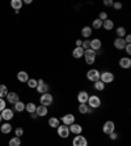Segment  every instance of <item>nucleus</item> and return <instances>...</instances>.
<instances>
[{"mask_svg":"<svg viewBox=\"0 0 131 146\" xmlns=\"http://www.w3.org/2000/svg\"><path fill=\"white\" fill-rule=\"evenodd\" d=\"M84 59H85V64H88V65H92V64L96 63V59H97V52L93 51V50L88 48L84 51Z\"/></svg>","mask_w":131,"mask_h":146,"instance_id":"f257e3e1","label":"nucleus"},{"mask_svg":"<svg viewBox=\"0 0 131 146\" xmlns=\"http://www.w3.org/2000/svg\"><path fill=\"white\" fill-rule=\"evenodd\" d=\"M114 80H116V76H114V73L110 72V70H104V72L100 73V81L104 82L105 85H106V84H113Z\"/></svg>","mask_w":131,"mask_h":146,"instance_id":"f03ea898","label":"nucleus"},{"mask_svg":"<svg viewBox=\"0 0 131 146\" xmlns=\"http://www.w3.org/2000/svg\"><path fill=\"white\" fill-rule=\"evenodd\" d=\"M101 104H102V102H101V98L98 95H89L88 102H87V106L89 108L97 110L98 107H101Z\"/></svg>","mask_w":131,"mask_h":146,"instance_id":"7ed1b4c3","label":"nucleus"},{"mask_svg":"<svg viewBox=\"0 0 131 146\" xmlns=\"http://www.w3.org/2000/svg\"><path fill=\"white\" fill-rule=\"evenodd\" d=\"M40 103L45 107H49L54 103V97L50 93H45V94H41L40 97Z\"/></svg>","mask_w":131,"mask_h":146,"instance_id":"20e7f679","label":"nucleus"},{"mask_svg":"<svg viewBox=\"0 0 131 146\" xmlns=\"http://www.w3.org/2000/svg\"><path fill=\"white\" fill-rule=\"evenodd\" d=\"M100 70L97 68H92V69L87 70V80L91 82H96L100 80Z\"/></svg>","mask_w":131,"mask_h":146,"instance_id":"39448f33","label":"nucleus"},{"mask_svg":"<svg viewBox=\"0 0 131 146\" xmlns=\"http://www.w3.org/2000/svg\"><path fill=\"white\" fill-rule=\"evenodd\" d=\"M102 132H104L105 134H107V136H109L110 133L116 132V123H114L113 120H107V121H105L104 125H102Z\"/></svg>","mask_w":131,"mask_h":146,"instance_id":"423d86ee","label":"nucleus"},{"mask_svg":"<svg viewBox=\"0 0 131 146\" xmlns=\"http://www.w3.org/2000/svg\"><path fill=\"white\" fill-rule=\"evenodd\" d=\"M72 146H88V140H87V137L81 136V134L75 136L72 140Z\"/></svg>","mask_w":131,"mask_h":146,"instance_id":"0eeeda50","label":"nucleus"},{"mask_svg":"<svg viewBox=\"0 0 131 146\" xmlns=\"http://www.w3.org/2000/svg\"><path fill=\"white\" fill-rule=\"evenodd\" d=\"M56 134H58L60 138H68V136H70V129H68L67 125L59 124V127L56 128Z\"/></svg>","mask_w":131,"mask_h":146,"instance_id":"6e6552de","label":"nucleus"},{"mask_svg":"<svg viewBox=\"0 0 131 146\" xmlns=\"http://www.w3.org/2000/svg\"><path fill=\"white\" fill-rule=\"evenodd\" d=\"M60 121H62V124L70 127L71 124L76 123V117H75V115H73V113H64V115L62 116Z\"/></svg>","mask_w":131,"mask_h":146,"instance_id":"1a4fd4ad","label":"nucleus"},{"mask_svg":"<svg viewBox=\"0 0 131 146\" xmlns=\"http://www.w3.org/2000/svg\"><path fill=\"white\" fill-rule=\"evenodd\" d=\"M88 98H89V93L87 90H81L77 93V102H79V104H87V102H88Z\"/></svg>","mask_w":131,"mask_h":146,"instance_id":"9d476101","label":"nucleus"},{"mask_svg":"<svg viewBox=\"0 0 131 146\" xmlns=\"http://www.w3.org/2000/svg\"><path fill=\"white\" fill-rule=\"evenodd\" d=\"M68 129H70V133L75 134V136L83 133V125L81 124H77V123H73V124H71L70 127H68Z\"/></svg>","mask_w":131,"mask_h":146,"instance_id":"9b49d317","label":"nucleus"},{"mask_svg":"<svg viewBox=\"0 0 131 146\" xmlns=\"http://www.w3.org/2000/svg\"><path fill=\"white\" fill-rule=\"evenodd\" d=\"M0 115H1V117H3V120H5V121H9V120H12L13 116H15V112H13V110L11 108H4L1 112H0Z\"/></svg>","mask_w":131,"mask_h":146,"instance_id":"f8f14e48","label":"nucleus"},{"mask_svg":"<svg viewBox=\"0 0 131 146\" xmlns=\"http://www.w3.org/2000/svg\"><path fill=\"white\" fill-rule=\"evenodd\" d=\"M5 98L8 100V103H11V104H15L20 100V95L17 93H15V91H8V94H7Z\"/></svg>","mask_w":131,"mask_h":146,"instance_id":"ddd939ff","label":"nucleus"},{"mask_svg":"<svg viewBox=\"0 0 131 146\" xmlns=\"http://www.w3.org/2000/svg\"><path fill=\"white\" fill-rule=\"evenodd\" d=\"M101 47H102V40L100 39V38H93V39L91 40V50H93V51H100Z\"/></svg>","mask_w":131,"mask_h":146,"instance_id":"4468645a","label":"nucleus"},{"mask_svg":"<svg viewBox=\"0 0 131 146\" xmlns=\"http://www.w3.org/2000/svg\"><path fill=\"white\" fill-rule=\"evenodd\" d=\"M113 46H114V48L116 50L122 51V50H125V47H126L125 39H123V38H116V39L113 40Z\"/></svg>","mask_w":131,"mask_h":146,"instance_id":"2eb2a0df","label":"nucleus"},{"mask_svg":"<svg viewBox=\"0 0 131 146\" xmlns=\"http://www.w3.org/2000/svg\"><path fill=\"white\" fill-rule=\"evenodd\" d=\"M119 67L122 69H130L131 68V59L128 56H125V58L119 59Z\"/></svg>","mask_w":131,"mask_h":146,"instance_id":"dca6fc26","label":"nucleus"},{"mask_svg":"<svg viewBox=\"0 0 131 146\" xmlns=\"http://www.w3.org/2000/svg\"><path fill=\"white\" fill-rule=\"evenodd\" d=\"M36 113L38 115V117H45V116L49 113V110H47V107L40 104V106H37V108H36Z\"/></svg>","mask_w":131,"mask_h":146,"instance_id":"f3484780","label":"nucleus"},{"mask_svg":"<svg viewBox=\"0 0 131 146\" xmlns=\"http://www.w3.org/2000/svg\"><path fill=\"white\" fill-rule=\"evenodd\" d=\"M12 131H13V127H12V124H9L8 121H5L4 124H1V127H0V132L3 134H9Z\"/></svg>","mask_w":131,"mask_h":146,"instance_id":"a211bd4d","label":"nucleus"},{"mask_svg":"<svg viewBox=\"0 0 131 146\" xmlns=\"http://www.w3.org/2000/svg\"><path fill=\"white\" fill-rule=\"evenodd\" d=\"M71 55H72L73 59H81L83 55H84V50L81 47H75L72 50V52H71Z\"/></svg>","mask_w":131,"mask_h":146,"instance_id":"6ab92c4d","label":"nucleus"},{"mask_svg":"<svg viewBox=\"0 0 131 146\" xmlns=\"http://www.w3.org/2000/svg\"><path fill=\"white\" fill-rule=\"evenodd\" d=\"M36 90H37V93L38 94H45V93H49L50 91V86L47 85V84H41V85H37V88H36Z\"/></svg>","mask_w":131,"mask_h":146,"instance_id":"aec40b11","label":"nucleus"},{"mask_svg":"<svg viewBox=\"0 0 131 146\" xmlns=\"http://www.w3.org/2000/svg\"><path fill=\"white\" fill-rule=\"evenodd\" d=\"M80 33H81L83 38L88 39V38H91V36H92V33H93V31H92V27L91 26H84V27H81V31H80Z\"/></svg>","mask_w":131,"mask_h":146,"instance_id":"412c9836","label":"nucleus"},{"mask_svg":"<svg viewBox=\"0 0 131 146\" xmlns=\"http://www.w3.org/2000/svg\"><path fill=\"white\" fill-rule=\"evenodd\" d=\"M102 27H104L106 31L113 30V29H114V21H113V20H110V18H107V20L102 21Z\"/></svg>","mask_w":131,"mask_h":146,"instance_id":"4be33fe9","label":"nucleus"},{"mask_svg":"<svg viewBox=\"0 0 131 146\" xmlns=\"http://www.w3.org/2000/svg\"><path fill=\"white\" fill-rule=\"evenodd\" d=\"M47 124L50 125V128H54V129H56V128L59 127V124H60V120H59L58 117L52 116V117H50L49 120H47Z\"/></svg>","mask_w":131,"mask_h":146,"instance_id":"5701e85b","label":"nucleus"},{"mask_svg":"<svg viewBox=\"0 0 131 146\" xmlns=\"http://www.w3.org/2000/svg\"><path fill=\"white\" fill-rule=\"evenodd\" d=\"M17 80L20 82H22V84H26L28 80H29V74H28L25 70H21V72L17 73Z\"/></svg>","mask_w":131,"mask_h":146,"instance_id":"b1692460","label":"nucleus"},{"mask_svg":"<svg viewBox=\"0 0 131 146\" xmlns=\"http://www.w3.org/2000/svg\"><path fill=\"white\" fill-rule=\"evenodd\" d=\"M22 0H12L11 1V7L15 9V12H20V9L22 8Z\"/></svg>","mask_w":131,"mask_h":146,"instance_id":"393cba45","label":"nucleus"},{"mask_svg":"<svg viewBox=\"0 0 131 146\" xmlns=\"http://www.w3.org/2000/svg\"><path fill=\"white\" fill-rule=\"evenodd\" d=\"M13 110L16 112H22V111H25V103L21 102V100H18L17 103L13 104Z\"/></svg>","mask_w":131,"mask_h":146,"instance_id":"a878e982","label":"nucleus"},{"mask_svg":"<svg viewBox=\"0 0 131 146\" xmlns=\"http://www.w3.org/2000/svg\"><path fill=\"white\" fill-rule=\"evenodd\" d=\"M116 34H117V38H125L126 36V29L123 26H118L116 29Z\"/></svg>","mask_w":131,"mask_h":146,"instance_id":"bb28decb","label":"nucleus"},{"mask_svg":"<svg viewBox=\"0 0 131 146\" xmlns=\"http://www.w3.org/2000/svg\"><path fill=\"white\" fill-rule=\"evenodd\" d=\"M37 106L33 103V102H29V103H25V110L28 111V113H34L36 112Z\"/></svg>","mask_w":131,"mask_h":146,"instance_id":"cd10ccee","label":"nucleus"},{"mask_svg":"<svg viewBox=\"0 0 131 146\" xmlns=\"http://www.w3.org/2000/svg\"><path fill=\"white\" fill-rule=\"evenodd\" d=\"M92 29H95V30H100L101 27H102V21L98 20V18H95L93 21H92Z\"/></svg>","mask_w":131,"mask_h":146,"instance_id":"c85d7f7f","label":"nucleus"},{"mask_svg":"<svg viewBox=\"0 0 131 146\" xmlns=\"http://www.w3.org/2000/svg\"><path fill=\"white\" fill-rule=\"evenodd\" d=\"M93 88H95V90H97V91H102V90H105V84L98 80V81L93 82Z\"/></svg>","mask_w":131,"mask_h":146,"instance_id":"c756f323","label":"nucleus"},{"mask_svg":"<svg viewBox=\"0 0 131 146\" xmlns=\"http://www.w3.org/2000/svg\"><path fill=\"white\" fill-rule=\"evenodd\" d=\"M9 146H20L21 145V140L18 138V137H13V138H11L8 142Z\"/></svg>","mask_w":131,"mask_h":146,"instance_id":"7c9ffc66","label":"nucleus"},{"mask_svg":"<svg viewBox=\"0 0 131 146\" xmlns=\"http://www.w3.org/2000/svg\"><path fill=\"white\" fill-rule=\"evenodd\" d=\"M88 108H89V107L87 106V104H79V107H77V111H79V113H81V115H87V112H88Z\"/></svg>","mask_w":131,"mask_h":146,"instance_id":"2f4dec72","label":"nucleus"},{"mask_svg":"<svg viewBox=\"0 0 131 146\" xmlns=\"http://www.w3.org/2000/svg\"><path fill=\"white\" fill-rule=\"evenodd\" d=\"M7 94H8V88L5 85H0V98H5Z\"/></svg>","mask_w":131,"mask_h":146,"instance_id":"473e14b6","label":"nucleus"},{"mask_svg":"<svg viewBox=\"0 0 131 146\" xmlns=\"http://www.w3.org/2000/svg\"><path fill=\"white\" fill-rule=\"evenodd\" d=\"M26 84H28V86H29V89H36L37 85H38V82H37L36 78H29Z\"/></svg>","mask_w":131,"mask_h":146,"instance_id":"72a5a7b5","label":"nucleus"},{"mask_svg":"<svg viewBox=\"0 0 131 146\" xmlns=\"http://www.w3.org/2000/svg\"><path fill=\"white\" fill-rule=\"evenodd\" d=\"M81 48L84 50V51H85V50H88V48H91V40H89V39H84V40H83Z\"/></svg>","mask_w":131,"mask_h":146,"instance_id":"f704fd0d","label":"nucleus"},{"mask_svg":"<svg viewBox=\"0 0 131 146\" xmlns=\"http://www.w3.org/2000/svg\"><path fill=\"white\" fill-rule=\"evenodd\" d=\"M15 134H16V137H18V138H20L21 136H24V129H22L21 127H17L15 129Z\"/></svg>","mask_w":131,"mask_h":146,"instance_id":"c9c22d12","label":"nucleus"},{"mask_svg":"<svg viewBox=\"0 0 131 146\" xmlns=\"http://www.w3.org/2000/svg\"><path fill=\"white\" fill-rule=\"evenodd\" d=\"M98 20H101V21L107 20V13L106 12H100V13H98Z\"/></svg>","mask_w":131,"mask_h":146,"instance_id":"e433bc0d","label":"nucleus"},{"mask_svg":"<svg viewBox=\"0 0 131 146\" xmlns=\"http://www.w3.org/2000/svg\"><path fill=\"white\" fill-rule=\"evenodd\" d=\"M4 108H7V102H5V99L0 98V112H1Z\"/></svg>","mask_w":131,"mask_h":146,"instance_id":"4c0bfd02","label":"nucleus"},{"mask_svg":"<svg viewBox=\"0 0 131 146\" xmlns=\"http://www.w3.org/2000/svg\"><path fill=\"white\" fill-rule=\"evenodd\" d=\"M113 8L116 9V11H121V9H122V4L119 3V1H116V3H113Z\"/></svg>","mask_w":131,"mask_h":146,"instance_id":"58836bf2","label":"nucleus"},{"mask_svg":"<svg viewBox=\"0 0 131 146\" xmlns=\"http://www.w3.org/2000/svg\"><path fill=\"white\" fill-rule=\"evenodd\" d=\"M102 3H104V5L105 7H113V0H104V1H102Z\"/></svg>","mask_w":131,"mask_h":146,"instance_id":"ea45409f","label":"nucleus"},{"mask_svg":"<svg viewBox=\"0 0 131 146\" xmlns=\"http://www.w3.org/2000/svg\"><path fill=\"white\" fill-rule=\"evenodd\" d=\"M123 39H125L126 44H131V35H130V34H126V36L123 38Z\"/></svg>","mask_w":131,"mask_h":146,"instance_id":"a19ab883","label":"nucleus"},{"mask_svg":"<svg viewBox=\"0 0 131 146\" xmlns=\"http://www.w3.org/2000/svg\"><path fill=\"white\" fill-rule=\"evenodd\" d=\"M109 138L110 140H117V138H118V134H117V132H113V133H110L109 134Z\"/></svg>","mask_w":131,"mask_h":146,"instance_id":"79ce46f5","label":"nucleus"},{"mask_svg":"<svg viewBox=\"0 0 131 146\" xmlns=\"http://www.w3.org/2000/svg\"><path fill=\"white\" fill-rule=\"evenodd\" d=\"M125 51H126V54L127 55H131V44H126Z\"/></svg>","mask_w":131,"mask_h":146,"instance_id":"37998d69","label":"nucleus"},{"mask_svg":"<svg viewBox=\"0 0 131 146\" xmlns=\"http://www.w3.org/2000/svg\"><path fill=\"white\" fill-rule=\"evenodd\" d=\"M76 47H81V43H83V40L81 39H76Z\"/></svg>","mask_w":131,"mask_h":146,"instance_id":"c03bdc74","label":"nucleus"},{"mask_svg":"<svg viewBox=\"0 0 131 146\" xmlns=\"http://www.w3.org/2000/svg\"><path fill=\"white\" fill-rule=\"evenodd\" d=\"M30 117L33 119V120H36V119H38V115H37L36 112H34V113H30Z\"/></svg>","mask_w":131,"mask_h":146,"instance_id":"a18cd8bd","label":"nucleus"},{"mask_svg":"<svg viewBox=\"0 0 131 146\" xmlns=\"http://www.w3.org/2000/svg\"><path fill=\"white\" fill-rule=\"evenodd\" d=\"M22 3H25V4H32V0H24Z\"/></svg>","mask_w":131,"mask_h":146,"instance_id":"49530a36","label":"nucleus"},{"mask_svg":"<svg viewBox=\"0 0 131 146\" xmlns=\"http://www.w3.org/2000/svg\"><path fill=\"white\" fill-rule=\"evenodd\" d=\"M3 121V117H1V115H0V123Z\"/></svg>","mask_w":131,"mask_h":146,"instance_id":"de8ad7c7","label":"nucleus"}]
</instances>
